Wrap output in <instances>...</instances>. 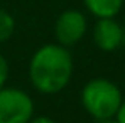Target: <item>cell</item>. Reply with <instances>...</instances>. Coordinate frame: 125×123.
<instances>
[{"instance_id": "cell-1", "label": "cell", "mask_w": 125, "mask_h": 123, "mask_svg": "<svg viewBox=\"0 0 125 123\" xmlns=\"http://www.w3.org/2000/svg\"><path fill=\"white\" fill-rule=\"evenodd\" d=\"M73 78V57L61 44H46L39 47L29 62V79L42 95L62 91Z\"/></svg>"}, {"instance_id": "cell-2", "label": "cell", "mask_w": 125, "mask_h": 123, "mask_svg": "<svg viewBox=\"0 0 125 123\" xmlns=\"http://www.w3.org/2000/svg\"><path fill=\"white\" fill-rule=\"evenodd\" d=\"M122 101L124 98L118 86L105 78H95L88 81L81 91L83 108L86 110V113H90V116L98 122L115 118Z\"/></svg>"}, {"instance_id": "cell-3", "label": "cell", "mask_w": 125, "mask_h": 123, "mask_svg": "<svg viewBox=\"0 0 125 123\" xmlns=\"http://www.w3.org/2000/svg\"><path fill=\"white\" fill-rule=\"evenodd\" d=\"M34 116L32 98L17 88H0V123H29Z\"/></svg>"}, {"instance_id": "cell-4", "label": "cell", "mask_w": 125, "mask_h": 123, "mask_svg": "<svg viewBox=\"0 0 125 123\" xmlns=\"http://www.w3.org/2000/svg\"><path fill=\"white\" fill-rule=\"evenodd\" d=\"M86 34V17L83 12L69 9L64 10L56 19L54 24V36L56 41L64 47H71L83 39Z\"/></svg>"}, {"instance_id": "cell-5", "label": "cell", "mask_w": 125, "mask_h": 123, "mask_svg": "<svg viewBox=\"0 0 125 123\" xmlns=\"http://www.w3.org/2000/svg\"><path fill=\"white\" fill-rule=\"evenodd\" d=\"M124 29L113 17L108 19H98L93 27V41L98 49L105 52L117 51L124 42Z\"/></svg>"}, {"instance_id": "cell-6", "label": "cell", "mask_w": 125, "mask_h": 123, "mask_svg": "<svg viewBox=\"0 0 125 123\" xmlns=\"http://www.w3.org/2000/svg\"><path fill=\"white\" fill-rule=\"evenodd\" d=\"M90 14H93L98 19H108L118 15L122 10L124 0H83Z\"/></svg>"}, {"instance_id": "cell-7", "label": "cell", "mask_w": 125, "mask_h": 123, "mask_svg": "<svg viewBox=\"0 0 125 123\" xmlns=\"http://www.w3.org/2000/svg\"><path fill=\"white\" fill-rule=\"evenodd\" d=\"M15 32V19L7 12L0 10V42H5Z\"/></svg>"}, {"instance_id": "cell-8", "label": "cell", "mask_w": 125, "mask_h": 123, "mask_svg": "<svg viewBox=\"0 0 125 123\" xmlns=\"http://www.w3.org/2000/svg\"><path fill=\"white\" fill-rule=\"evenodd\" d=\"M7 79H9V62L0 54V88L5 86Z\"/></svg>"}, {"instance_id": "cell-9", "label": "cell", "mask_w": 125, "mask_h": 123, "mask_svg": "<svg viewBox=\"0 0 125 123\" xmlns=\"http://www.w3.org/2000/svg\"><path fill=\"white\" fill-rule=\"evenodd\" d=\"M115 120H117L118 123H125V100L122 101L118 111H117V115H115Z\"/></svg>"}, {"instance_id": "cell-10", "label": "cell", "mask_w": 125, "mask_h": 123, "mask_svg": "<svg viewBox=\"0 0 125 123\" xmlns=\"http://www.w3.org/2000/svg\"><path fill=\"white\" fill-rule=\"evenodd\" d=\"M29 123H56V122L52 118H49V116H36V118L32 116Z\"/></svg>"}, {"instance_id": "cell-11", "label": "cell", "mask_w": 125, "mask_h": 123, "mask_svg": "<svg viewBox=\"0 0 125 123\" xmlns=\"http://www.w3.org/2000/svg\"><path fill=\"white\" fill-rule=\"evenodd\" d=\"M100 123H118L115 118H106V120H100Z\"/></svg>"}]
</instances>
